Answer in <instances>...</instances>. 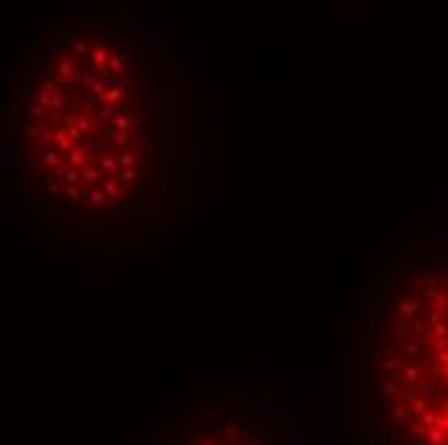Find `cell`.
Here are the masks:
<instances>
[{"mask_svg": "<svg viewBox=\"0 0 448 445\" xmlns=\"http://www.w3.org/2000/svg\"><path fill=\"white\" fill-rule=\"evenodd\" d=\"M147 445H299L291 422L260 399L191 402Z\"/></svg>", "mask_w": 448, "mask_h": 445, "instance_id": "cell-3", "label": "cell"}, {"mask_svg": "<svg viewBox=\"0 0 448 445\" xmlns=\"http://www.w3.org/2000/svg\"><path fill=\"white\" fill-rule=\"evenodd\" d=\"M348 402L361 445H448V237L405 242L369 270Z\"/></svg>", "mask_w": 448, "mask_h": 445, "instance_id": "cell-2", "label": "cell"}, {"mask_svg": "<svg viewBox=\"0 0 448 445\" xmlns=\"http://www.w3.org/2000/svg\"><path fill=\"white\" fill-rule=\"evenodd\" d=\"M188 67L134 11L34 23L3 85V190L54 234L165 226L194 160Z\"/></svg>", "mask_w": 448, "mask_h": 445, "instance_id": "cell-1", "label": "cell"}]
</instances>
